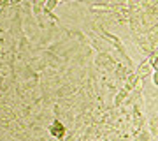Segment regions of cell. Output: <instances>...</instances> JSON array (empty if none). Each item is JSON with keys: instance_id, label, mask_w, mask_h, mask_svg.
I'll return each instance as SVG.
<instances>
[{"instance_id": "cell-4", "label": "cell", "mask_w": 158, "mask_h": 141, "mask_svg": "<svg viewBox=\"0 0 158 141\" xmlns=\"http://www.w3.org/2000/svg\"><path fill=\"white\" fill-rule=\"evenodd\" d=\"M0 6H4V0H0Z\"/></svg>"}, {"instance_id": "cell-2", "label": "cell", "mask_w": 158, "mask_h": 141, "mask_svg": "<svg viewBox=\"0 0 158 141\" xmlns=\"http://www.w3.org/2000/svg\"><path fill=\"white\" fill-rule=\"evenodd\" d=\"M60 2V0H46V12H51L55 7H56V4Z\"/></svg>"}, {"instance_id": "cell-1", "label": "cell", "mask_w": 158, "mask_h": 141, "mask_svg": "<svg viewBox=\"0 0 158 141\" xmlns=\"http://www.w3.org/2000/svg\"><path fill=\"white\" fill-rule=\"evenodd\" d=\"M49 132L55 136V138H63V136H65V127L62 125L60 120H53V124H51V127H49Z\"/></svg>"}, {"instance_id": "cell-5", "label": "cell", "mask_w": 158, "mask_h": 141, "mask_svg": "<svg viewBox=\"0 0 158 141\" xmlns=\"http://www.w3.org/2000/svg\"><path fill=\"white\" fill-rule=\"evenodd\" d=\"M65 2H67V0H65Z\"/></svg>"}, {"instance_id": "cell-3", "label": "cell", "mask_w": 158, "mask_h": 141, "mask_svg": "<svg viewBox=\"0 0 158 141\" xmlns=\"http://www.w3.org/2000/svg\"><path fill=\"white\" fill-rule=\"evenodd\" d=\"M21 0H4V6H16Z\"/></svg>"}]
</instances>
